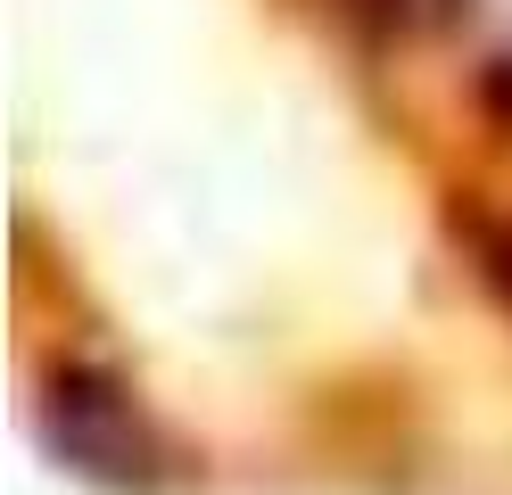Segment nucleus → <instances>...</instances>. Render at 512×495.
<instances>
[{
    "instance_id": "nucleus-1",
    "label": "nucleus",
    "mask_w": 512,
    "mask_h": 495,
    "mask_svg": "<svg viewBox=\"0 0 512 495\" xmlns=\"http://www.w3.org/2000/svg\"><path fill=\"white\" fill-rule=\"evenodd\" d=\"M42 446L67 462L75 479L91 487H116V495H149L157 479H166V446H157L149 413L133 405V388L108 380L100 363H58V372L42 380Z\"/></svg>"
},
{
    "instance_id": "nucleus-2",
    "label": "nucleus",
    "mask_w": 512,
    "mask_h": 495,
    "mask_svg": "<svg viewBox=\"0 0 512 495\" xmlns=\"http://www.w3.org/2000/svg\"><path fill=\"white\" fill-rule=\"evenodd\" d=\"M372 33H389V42H430V33H446L471 0H347Z\"/></svg>"
},
{
    "instance_id": "nucleus-3",
    "label": "nucleus",
    "mask_w": 512,
    "mask_h": 495,
    "mask_svg": "<svg viewBox=\"0 0 512 495\" xmlns=\"http://www.w3.org/2000/svg\"><path fill=\"white\" fill-rule=\"evenodd\" d=\"M471 248H479V273H488V289L512 297V223H479Z\"/></svg>"
}]
</instances>
